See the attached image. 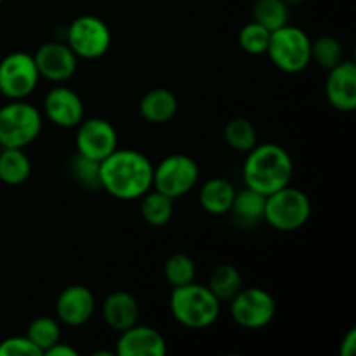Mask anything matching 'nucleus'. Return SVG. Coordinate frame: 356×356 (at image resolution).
I'll use <instances>...</instances> for the list:
<instances>
[{
	"instance_id": "nucleus-26",
	"label": "nucleus",
	"mask_w": 356,
	"mask_h": 356,
	"mask_svg": "<svg viewBox=\"0 0 356 356\" xmlns=\"http://www.w3.org/2000/svg\"><path fill=\"white\" fill-rule=\"evenodd\" d=\"M26 337L42 351V356H44L49 348L61 341V322L51 318V316H38L28 325Z\"/></svg>"
},
{
	"instance_id": "nucleus-28",
	"label": "nucleus",
	"mask_w": 356,
	"mask_h": 356,
	"mask_svg": "<svg viewBox=\"0 0 356 356\" xmlns=\"http://www.w3.org/2000/svg\"><path fill=\"white\" fill-rule=\"evenodd\" d=\"M99 165L101 162L97 160L89 159V156H83L80 153H76L75 156L70 159L68 170L70 176L83 186L86 190L97 191L101 190V177H99Z\"/></svg>"
},
{
	"instance_id": "nucleus-17",
	"label": "nucleus",
	"mask_w": 356,
	"mask_h": 356,
	"mask_svg": "<svg viewBox=\"0 0 356 356\" xmlns=\"http://www.w3.org/2000/svg\"><path fill=\"white\" fill-rule=\"evenodd\" d=\"M103 320L110 329L122 332L136 325L139 320V302L132 294L125 291L111 292L103 301Z\"/></svg>"
},
{
	"instance_id": "nucleus-19",
	"label": "nucleus",
	"mask_w": 356,
	"mask_h": 356,
	"mask_svg": "<svg viewBox=\"0 0 356 356\" xmlns=\"http://www.w3.org/2000/svg\"><path fill=\"white\" fill-rule=\"evenodd\" d=\"M235 193L236 190L232 181L225 179V177H212L202 184L200 191H198V202L209 214L222 216L232 211Z\"/></svg>"
},
{
	"instance_id": "nucleus-21",
	"label": "nucleus",
	"mask_w": 356,
	"mask_h": 356,
	"mask_svg": "<svg viewBox=\"0 0 356 356\" xmlns=\"http://www.w3.org/2000/svg\"><path fill=\"white\" fill-rule=\"evenodd\" d=\"M31 162L23 148H2L0 152V181L7 186H19L30 177Z\"/></svg>"
},
{
	"instance_id": "nucleus-9",
	"label": "nucleus",
	"mask_w": 356,
	"mask_h": 356,
	"mask_svg": "<svg viewBox=\"0 0 356 356\" xmlns=\"http://www.w3.org/2000/svg\"><path fill=\"white\" fill-rule=\"evenodd\" d=\"M38 80L33 54L16 51L0 61V94L9 101L26 99L37 89Z\"/></svg>"
},
{
	"instance_id": "nucleus-1",
	"label": "nucleus",
	"mask_w": 356,
	"mask_h": 356,
	"mask_svg": "<svg viewBox=\"0 0 356 356\" xmlns=\"http://www.w3.org/2000/svg\"><path fill=\"white\" fill-rule=\"evenodd\" d=\"M101 190L118 200H138L153 188V163L141 152L117 148L101 160Z\"/></svg>"
},
{
	"instance_id": "nucleus-7",
	"label": "nucleus",
	"mask_w": 356,
	"mask_h": 356,
	"mask_svg": "<svg viewBox=\"0 0 356 356\" xmlns=\"http://www.w3.org/2000/svg\"><path fill=\"white\" fill-rule=\"evenodd\" d=\"M200 167L184 153L165 156L159 165H153V190L170 198H179L190 193L198 183Z\"/></svg>"
},
{
	"instance_id": "nucleus-2",
	"label": "nucleus",
	"mask_w": 356,
	"mask_h": 356,
	"mask_svg": "<svg viewBox=\"0 0 356 356\" xmlns=\"http://www.w3.org/2000/svg\"><path fill=\"white\" fill-rule=\"evenodd\" d=\"M294 174V162L287 149L275 143H257L243 163V183L257 193L268 195L289 186Z\"/></svg>"
},
{
	"instance_id": "nucleus-30",
	"label": "nucleus",
	"mask_w": 356,
	"mask_h": 356,
	"mask_svg": "<svg viewBox=\"0 0 356 356\" xmlns=\"http://www.w3.org/2000/svg\"><path fill=\"white\" fill-rule=\"evenodd\" d=\"M271 31L264 28L263 24L250 21L245 26H242L238 33V45L242 51L250 56H263L266 54L268 45H270Z\"/></svg>"
},
{
	"instance_id": "nucleus-23",
	"label": "nucleus",
	"mask_w": 356,
	"mask_h": 356,
	"mask_svg": "<svg viewBox=\"0 0 356 356\" xmlns=\"http://www.w3.org/2000/svg\"><path fill=\"white\" fill-rule=\"evenodd\" d=\"M174 216V198L149 190L141 197V218L149 226H165Z\"/></svg>"
},
{
	"instance_id": "nucleus-13",
	"label": "nucleus",
	"mask_w": 356,
	"mask_h": 356,
	"mask_svg": "<svg viewBox=\"0 0 356 356\" xmlns=\"http://www.w3.org/2000/svg\"><path fill=\"white\" fill-rule=\"evenodd\" d=\"M44 113L58 127L72 129L83 120V101L73 89L56 86L44 97Z\"/></svg>"
},
{
	"instance_id": "nucleus-33",
	"label": "nucleus",
	"mask_w": 356,
	"mask_h": 356,
	"mask_svg": "<svg viewBox=\"0 0 356 356\" xmlns=\"http://www.w3.org/2000/svg\"><path fill=\"white\" fill-rule=\"evenodd\" d=\"M44 355H47V356H79V351H76L75 348H72V346H68V344L58 341V343H56L54 346L49 348Z\"/></svg>"
},
{
	"instance_id": "nucleus-29",
	"label": "nucleus",
	"mask_w": 356,
	"mask_h": 356,
	"mask_svg": "<svg viewBox=\"0 0 356 356\" xmlns=\"http://www.w3.org/2000/svg\"><path fill=\"white\" fill-rule=\"evenodd\" d=\"M344 59V47L332 35H320L312 40V61L322 68L330 70Z\"/></svg>"
},
{
	"instance_id": "nucleus-20",
	"label": "nucleus",
	"mask_w": 356,
	"mask_h": 356,
	"mask_svg": "<svg viewBox=\"0 0 356 356\" xmlns=\"http://www.w3.org/2000/svg\"><path fill=\"white\" fill-rule=\"evenodd\" d=\"M264 204L266 197L250 188H243L235 193L232 205V214L236 222L242 226H256L264 218Z\"/></svg>"
},
{
	"instance_id": "nucleus-34",
	"label": "nucleus",
	"mask_w": 356,
	"mask_h": 356,
	"mask_svg": "<svg viewBox=\"0 0 356 356\" xmlns=\"http://www.w3.org/2000/svg\"><path fill=\"white\" fill-rule=\"evenodd\" d=\"M284 2H287L289 6H292V3H301V2H305V0H284Z\"/></svg>"
},
{
	"instance_id": "nucleus-18",
	"label": "nucleus",
	"mask_w": 356,
	"mask_h": 356,
	"mask_svg": "<svg viewBox=\"0 0 356 356\" xmlns=\"http://www.w3.org/2000/svg\"><path fill=\"white\" fill-rule=\"evenodd\" d=\"M177 97L165 87L148 90L139 101V115L149 124H165L177 113Z\"/></svg>"
},
{
	"instance_id": "nucleus-24",
	"label": "nucleus",
	"mask_w": 356,
	"mask_h": 356,
	"mask_svg": "<svg viewBox=\"0 0 356 356\" xmlns=\"http://www.w3.org/2000/svg\"><path fill=\"white\" fill-rule=\"evenodd\" d=\"M291 10L284 0H256L252 6V21L263 24L270 31L289 24Z\"/></svg>"
},
{
	"instance_id": "nucleus-22",
	"label": "nucleus",
	"mask_w": 356,
	"mask_h": 356,
	"mask_svg": "<svg viewBox=\"0 0 356 356\" xmlns=\"http://www.w3.org/2000/svg\"><path fill=\"white\" fill-rule=\"evenodd\" d=\"M207 287L219 301L229 302L243 287L242 275L233 264H219L212 270Z\"/></svg>"
},
{
	"instance_id": "nucleus-12",
	"label": "nucleus",
	"mask_w": 356,
	"mask_h": 356,
	"mask_svg": "<svg viewBox=\"0 0 356 356\" xmlns=\"http://www.w3.org/2000/svg\"><path fill=\"white\" fill-rule=\"evenodd\" d=\"M40 79L63 83L72 79L79 68V58L66 42H45L33 54Z\"/></svg>"
},
{
	"instance_id": "nucleus-32",
	"label": "nucleus",
	"mask_w": 356,
	"mask_h": 356,
	"mask_svg": "<svg viewBox=\"0 0 356 356\" xmlns=\"http://www.w3.org/2000/svg\"><path fill=\"white\" fill-rule=\"evenodd\" d=\"M355 351H356V329L355 327H351V329L346 332V336L343 337V341H341L339 355L353 356Z\"/></svg>"
},
{
	"instance_id": "nucleus-27",
	"label": "nucleus",
	"mask_w": 356,
	"mask_h": 356,
	"mask_svg": "<svg viewBox=\"0 0 356 356\" xmlns=\"http://www.w3.org/2000/svg\"><path fill=\"white\" fill-rule=\"evenodd\" d=\"M163 275L172 287H181V285L195 282L197 266L188 254L174 252L167 257L165 264H163Z\"/></svg>"
},
{
	"instance_id": "nucleus-16",
	"label": "nucleus",
	"mask_w": 356,
	"mask_h": 356,
	"mask_svg": "<svg viewBox=\"0 0 356 356\" xmlns=\"http://www.w3.org/2000/svg\"><path fill=\"white\" fill-rule=\"evenodd\" d=\"M325 94L336 110L344 113L356 110V65L351 59H343L329 70Z\"/></svg>"
},
{
	"instance_id": "nucleus-5",
	"label": "nucleus",
	"mask_w": 356,
	"mask_h": 356,
	"mask_svg": "<svg viewBox=\"0 0 356 356\" xmlns=\"http://www.w3.org/2000/svg\"><path fill=\"white\" fill-rule=\"evenodd\" d=\"M312 216V202L308 195L291 184L268 195L264 204V218L271 228L278 232H296L308 222Z\"/></svg>"
},
{
	"instance_id": "nucleus-6",
	"label": "nucleus",
	"mask_w": 356,
	"mask_h": 356,
	"mask_svg": "<svg viewBox=\"0 0 356 356\" xmlns=\"http://www.w3.org/2000/svg\"><path fill=\"white\" fill-rule=\"evenodd\" d=\"M266 54L282 72L299 73L312 63V38L301 28L285 24L271 31Z\"/></svg>"
},
{
	"instance_id": "nucleus-3",
	"label": "nucleus",
	"mask_w": 356,
	"mask_h": 356,
	"mask_svg": "<svg viewBox=\"0 0 356 356\" xmlns=\"http://www.w3.org/2000/svg\"><path fill=\"white\" fill-rule=\"evenodd\" d=\"M169 308L174 320L188 329H207L221 315V301L207 285L195 282L172 289Z\"/></svg>"
},
{
	"instance_id": "nucleus-10",
	"label": "nucleus",
	"mask_w": 356,
	"mask_h": 356,
	"mask_svg": "<svg viewBox=\"0 0 356 356\" xmlns=\"http://www.w3.org/2000/svg\"><path fill=\"white\" fill-rule=\"evenodd\" d=\"M232 316L243 329H263L270 325L277 313V302L268 291L259 287H242L229 301Z\"/></svg>"
},
{
	"instance_id": "nucleus-35",
	"label": "nucleus",
	"mask_w": 356,
	"mask_h": 356,
	"mask_svg": "<svg viewBox=\"0 0 356 356\" xmlns=\"http://www.w3.org/2000/svg\"><path fill=\"white\" fill-rule=\"evenodd\" d=\"M0 6H2V0H0Z\"/></svg>"
},
{
	"instance_id": "nucleus-31",
	"label": "nucleus",
	"mask_w": 356,
	"mask_h": 356,
	"mask_svg": "<svg viewBox=\"0 0 356 356\" xmlns=\"http://www.w3.org/2000/svg\"><path fill=\"white\" fill-rule=\"evenodd\" d=\"M0 356H42V351L26 336H10L0 341Z\"/></svg>"
},
{
	"instance_id": "nucleus-8",
	"label": "nucleus",
	"mask_w": 356,
	"mask_h": 356,
	"mask_svg": "<svg viewBox=\"0 0 356 356\" xmlns=\"http://www.w3.org/2000/svg\"><path fill=\"white\" fill-rule=\"evenodd\" d=\"M66 44L76 58H103L111 45V31L101 17L83 14L75 17L66 30Z\"/></svg>"
},
{
	"instance_id": "nucleus-14",
	"label": "nucleus",
	"mask_w": 356,
	"mask_h": 356,
	"mask_svg": "<svg viewBox=\"0 0 356 356\" xmlns=\"http://www.w3.org/2000/svg\"><path fill=\"white\" fill-rule=\"evenodd\" d=\"M96 309V298L86 285H70L56 299V315L68 327H80L89 322Z\"/></svg>"
},
{
	"instance_id": "nucleus-4",
	"label": "nucleus",
	"mask_w": 356,
	"mask_h": 356,
	"mask_svg": "<svg viewBox=\"0 0 356 356\" xmlns=\"http://www.w3.org/2000/svg\"><path fill=\"white\" fill-rule=\"evenodd\" d=\"M42 113L24 99L9 101L0 108V146L24 148L38 138L42 131Z\"/></svg>"
},
{
	"instance_id": "nucleus-15",
	"label": "nucleus",
	"mask_w": 356,
	"mask_h": 356,
	"mask_svg": "<svg viewBox=\"0 0 356 356\" xmlns=\"http://www.w3.org/2000/svg\"><path fill=\"white\" fill-rule=\"evenodd\" d=\"M117 339L115 355L118 356H165V337L148 325H132L122 330Z\"/></svg>"
},
{
	"instance_id": "nucleus-25",
	"label": "nucleus",
	"mask_w": 356,
	"mask_h": 356,
	"mask_svg": "<svg viewBox=\"0 0 356 356\" xmlns=\"http://www.w3.org/2000/svg\"><path fill=\"white\" fill-rule=\"evenodd\" d=\"M225 141L235 152L249 153L257 145V131L247 118H232L225 127Z\"/></svg>"
},
{
	"instance_id": "nucleus-11",
	"label": "nucleus",
	"mask_w": 356,
	"mask_h": 356,
	"mask_svg": "<svg viewBox=\"0 0 356 356\" xmlns=\"http://www.w3.org/2000/svg\"><path fill=\"white\" fill-rule=\"evenodd\" d=\"M75 145L76 153L101 162L118 148V136L106 118H83L76 125Z\"/></svg>"
}]
</instances>
